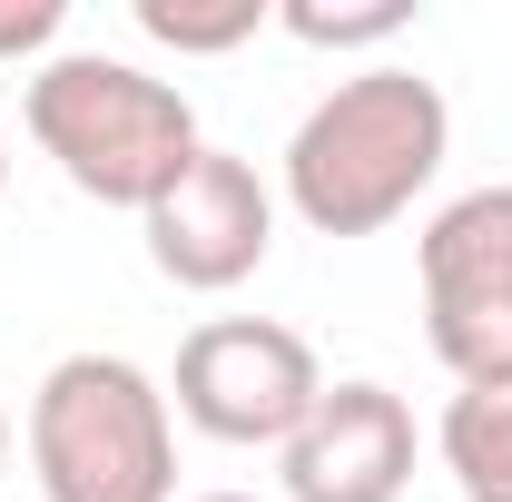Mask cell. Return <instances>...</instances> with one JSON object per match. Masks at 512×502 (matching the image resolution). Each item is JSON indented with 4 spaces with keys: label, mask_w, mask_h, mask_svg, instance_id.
I'll return each instance as SVG.
<instances>
[{
    "label": "cell",
    "mask_w": 512,
    "mask_h": 502,
    "mask_svg": "<svg viewBox=\"0 0 512 502\" xmlns=\"http://www.w3.org/2000/svg\"><path fill=\"white\" fill-rule=\"evenodd\" d=\"M444 148H453L444 89L404 60H375L296 119L286 158H276V197L316 237H375L444 178Z\"/></svg>",
    "instance_id": "1"
},
{
    "label": "cell",
    "mask_w": 512,
    "mask_h": 502,
    "mask_svg": "<svg viewBox=\"0 0 512 502\" xmlns=\"http://www.w3.org/2000/svg\"><path fill=\"white\" fill-rule=\"evenodd\" d=\"M20 128H30V148L79 197L128 207V217H148L158 197L188 178V158L207 148L188 89L178 79H148L119 50H60V60H40L20 79Z\"/></svg>",
    "instance_id": "2"
},
{
    "label": "cell",
    "mask_w": 512,
    "mask_h": 502,
    "mask_svg": "<svg viewBox=\"0 0 512 502\" xmlns=\"http://www.w3.org/2000/svg\"><path fill=\"white\" fill-rule=\"evenodd\" d=\"M20 443L40 502H178V404L128 355H60Z\"/></svg>",
    "instance_id": "3"
},
{
    "label": "cell",
    "mask_w": 512,
    "mask_h": 502,
    "mask_svg": "<svg viewBox=\"0 0 512 502\" xmlns=\"http://www.w3.org/2000/svg\"><path fill=\"white\" fill-rule=\"evenodd\" d=\"M178 424H197L207 443H237V453H286L296 424L325 404V365L316 345L276 315H207L188 345H178V375H168Z\"/></svg>",
    "instance_id": "4"
},
{
    "label": "cell",
    "mask_w": 512,
    "mask_h": 502,
    "mask_svg": "<svg viewBox=\"0 0 512 502\" xmlns=\"http://www.w3.org/2000/svg\"><path fill=\"white\" fill-rule=\"evenodd\" d=\"M424 276V345L453 384H512V178L463 188L414 237Z\"/></svg>",
    "instance_id": "5"
},
{
    "label": "cell",
    "mask_w": 512,
    "mask_h": 502,
    "mask_svg": "<svg viewBox=\"0 0 512 502\" xmlns=\"http://www.w3.org/2000/svg\"><path fill=\"white\" fill-rule=\"evenodd\" d=\"M148 266L168 276V286H188V296H227V286H247L266 247H276V188L256 178V158L237 148H197L188 178L158 197L148 217Z\"/></svg>",
    "instance_id": "6"
},
{
    "label": "cell",
    "mask_w": 512,
    "mask_h": 502,
    "mask_svg": "<svg viewBox=\"0 0 512 502\" xmlns=\"http://www.w3.org/2000/svg\"><path fill=\"white\" fill-rule=\"evenodd\" d=\"M276 463H286L276 473L286 502H404V483H414V414L375 375L325 384V404L296 424V443Z\"/></svg>",
    "instance_id": "7"
},
{
    "label": "cell",
    "mask_w": 512,
    "mask_h": 502,
    "mask_svg": "<svg viewBox=\"0 0 512 502\" xmlns=\"http://www.w3.org/2000/svg\"><path fill=\"white\" fill-rule=\"evenodd\" d=\"M434 453L463 502H512V384H453Z\"/></svg>",
    "instance_id": "8"
},
{
    "label": "cell",
    "mask_w": 512,
    "mask_h": 502,
    "mask_svg": "<svg viewBox=\"0 0 512 502\" xmlns=\"http://www.w3.org/2000/svg\"><path fill=\"white\" fill-rule=\"evenodd\" d=\"M138 30L178 60H227L256 30H276V0H138Z\"/></svg>",
    "instance_id": "9"
},
{
    "label": "cell",
    "mask_w": 512,
    "mask_h": 502,
    "mask_svg": "<svg viewBox=\"0 0 512 502\" xmlns=\"http://www.w3.org/2000/svg\"><path fill=\"white\" fill-rule=\"evenodd\" d=\"M286 40L306 50H375V40H404L414 30V0H365V10H325V0H286L276 10Z\"/></svg>",
    "instance_id": "10"
},
{
    "label": "cell",
    "mask_w": 512,
    "mask_h": 502,
    "mask_svg": "<svg viewBox=\"0 0 512 502\" xmlns=\"http://www.w3.org/2000/svg\"><path fill=\"white\" fill-rule=\"evenodd\" d=\"M60 30H69V0H0V60H60Z\"/></svg>",
    "instance_id": "11"
},
{
    "label": "cell",
    "mask_w": 512,
    "mask_h": 502,
    "mask_svg": "<svg viewBox=\"0 0 512 502\" xmlns=\"http://www.w3.org/2000/svg\"><path fill=\"white\" fill-rule=\"evenodd\" d=\"M0 473H10V404H0Z\"/></svg>",
    "instance_id": "12"
},
{
    "label": "cell",
    "mask_w": 512,
    "mask_h": 502,
    "mask_svg": "<svg viewBox=\"0 0 512 502\" xmlns=\"http://www.w3.org/2000/svg\"><path fill=\"white\" fill-rule=\"evenodd\" d=\"M0 197H10V138H0Z\"/></svg>",
    "instance_id": "13"
},
{
    "label": "cell",
    "mask_w": 512,
    "mask_h": 502,
    "mask_svg": "<svg viewBox=\"0 0 512 502\" xmlns=\"http://www.w3.org/2000/svg\"><path fill=\"white\" fill-rule=\"evenodd\" d=\"M197 502H256V493H197Z\"/></svg>",
    "instance_id": "14"
}]
</instances>
